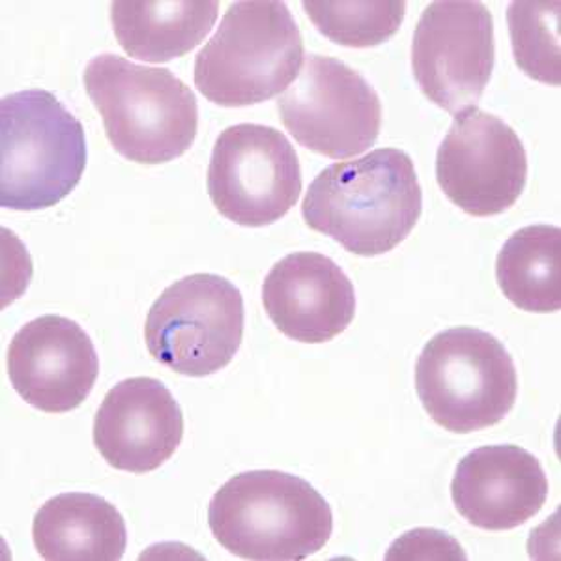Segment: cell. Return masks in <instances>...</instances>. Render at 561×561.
Returning <instances> with one entry per match:
<instances>
[{"mask_svg":"<svg viewBox=\"0 0 561 561\" xmlns=\"http://www.w3.org/2000/svg\"><path fill=\"white\" fill-rule=\"evenodd\" d=\"M301 60L304 38L285 2H232L195 58V84L208 102L249 107L285 92Z\"/></svg>","mask_w":561,"mask_h":561,"instance_id":"obj_4","label":"cell"},{"mask_svg":"<svg viewBox=\"0 0 561 561\" xmlns=\"http://www.w3.org/2000/svg\"><path fill=\"white\" fill-rule=\"evenodd\" d=\"M243 298L229 279L193 274L167 287L145 324L150 356L184 377L224 369L242 345Z\"/></svg>","mask_w":561,"mask_h":561,"instance_id":"obj_7","label":"cell"},{"mask_svg":"<svg viewBox=\"0 0 561 561\" xmlns=\"http://www.w3.org/2000/svg\"><path fill=\"white\" fill-rule=\"evenodd\" d=\"M423 193L409 153L378 148L325 167L311 182L301 216L311 229L359 256H378L407 240L420 221Z\"/></svg>","mask_w":561,"mask_h":561,"instance_id":"obj_1","label":"cell"},{"mask_svg":"<svg viewBox=\"0 0 561 561\" xmlns=\"http://www.w3.org/2000/svg\"><path fill=\"white\" fill-rule=\"evenodd\" d=\"M219 4L208 0L113 2L111 23L129 57L163 65L192 53L216 25Z\"/></svg>","mask_w":561,"mask_h":561,"instance_id":"obj_17","label":"cell"},{"mask_svg":"<svg viewBox=\"0 0 561 561\" xmlns=\"http://www.w3.org/2000/svg\"><path fill=\"white\" fill-rule=\"evenodd\" d=\"M496 280L505 298L523 311H560V227L529 225L517 230L497 253Z\"/></svg>","mask_w":561,"mask_h":561,"instance_id":"obj_18","label":"cell"},{"mask_svg":"<svg viewBox=\"0 0 561 561\" xmlns=\"http://www.w3.org/2000/svg\"><path fill=\"white\" fill-rule=\"evenodd\" d=\"M307 18L322 36L345 47H375L396 36L407 2H304Z\"/></svg>","mask_w":561,"mask_h":561,"instance_id":"obj_20","label":"cell"},{"mask_svg":"<svg viewBox=\"0 0 561 561\" xmlns=\"http://www.w3.org/2000/svg\"><path fill=\"white\" fill-rule=\"evenodd\" d=\"M211 536L242 560L300 561L333 531L332 507L306 479L279 470L230 478L208 507Z\"/></svg>","mask_w":561,"mask_h":561,"instance_id":"obj_2","label":"cell"},{"mask_svg":"<svg viewBox=\"0 0 561 561\" xmlns=\"http://www.w3.org/2000/svg\"><path fill=\"white\" fill-rule=\"evenodd\" d=\"M423 409L449 433L492 427L517 401L515 362L491 333L459 325L436 333L415 364Z\"/></svg>","mask_w":561,"mask_h":561,"instance_id":"obj_6","label":"cell"},{"mask_svg":"<svg viewBox=\"0 0 561 561\" xmlns=\"http://www.w3.org/2000/svg\"><path fill=\"white\" fill-rule=\"evenodd\" d=\"M84 89L107 139L126 160L161 165L184 156L197 137V98L165 68L103 53L87 65Z\"/></svg>","mask_w":561,"mask_h":561,"instance_id":"obj_3","label":"cell"},{"mask_svg":"<svg viewBox=\"0 0 561 561\" xmlns=\"http://www.w3.org/2000/svg\"><path fill=\"white\" fill-rule=\"evenodd\" d=\"M100 373L96 348L83 328L58 314L23 325L8 348V375L21 399L47 414L79 409Z\"/></svg>","mask_w":561,"mask_h":561,"instance_id":"obj_12","label":"cell"},{"mask_svg":"<svg viewBox=\"0 0 561 561\" xmlns=\"http://www.w3.org/2000/svg\"><path fill=\"white\" fill-rule=\"evenodd\" d=\"M300 192V161L279 129L237 124L217 137L208 195L232 224L255 229L275 224L293 210Z\"/></svg>","mask_w":561,"mask_h":561,"instance_id":"obj_9","label":"cell"},{"mask_svg":"<svg viewBox=\"0 0 561 561\" xmlns=\"http://www.w3.org/2000/svg\"><path fill=\"white\" fill-rule=\"evenodd\" d=\"M262 304L280 333L309 345L337 337L356 314L348 275L330 256L313 251L287 255L270 270Z\"/></svg>","mask_w":561,"mask_h":561,"instance_id":"obj_14","label":"cell"},{"mask_svg":"<svg viewBox=\"0 0 561 561\" xmlns=\"http://www.w3.org/2000/svg\"><path fill=\"white\" fill-rule=\"evenodd\" d=\"M436 180L468 216L504 214L528 180L523 140L497 116L473 107L455 116L436 153Z\"/></svg>","mask_w":561,"mask_h":561,"instance_id":"obj_11","label":"cell"},{"mask_svg":"<svg viewBox=\"0 0 561 561\" xmlns=\"http://www.w3.org/2000/svg\"><path fill=\"white\" fill-rule=\"evenodd\" d=\"M33 541L47 561H118L128 547V529L105 497L65 492L39 507Z\"/></svg>","mask_w":561,"mask_h":561,"instance_id":"obj_16","label":"cell"},{"mask_svg":"<svg viewBox=\"0 0 561 561\" xmlns=\"http://www.w3.org/2000/svg\"><path fill=\"white\" fill-rule=\"evenodd\" d=\"M421 92L454 116L478 107L494 70V21L483 2L438 0L421 13L412 42Z\"/></svg>","mask_w":561,"mask_h":561,"instance_id":"obj_10","label":"cell"},{"mask_svg":"<svg viewBox=\"0 0 561 561\" xmlns=\"http://www.w3.org/2000/svg\"><path fill=\"white\" fill-rule=\"evenodd\" d=\"M92 438L116 470L153 472L182 444L184 414L165 383L150 377L128 378L108 389L94 417Z\"/></svg>","mask_w":561,"mask_h":561,"instance_id":"obj_13","label":"cell"},{"mask_svg":"<svg viewBox=\"0 0 561 561\" xmlns=\"http://www.w3.org/2000/svg\"><path fill=\"white\" fill-rule=\"evenodd\" d=\"M280 121L301 147L348 160L377 142L382 103L362 73L337 58L309 55L277 100Z\"/></svg>","mask_w":561,"mask_h":561,"instance_id":"obj_8","label":"cell"},{"mask_svg":"<svg viewBox=\"0 0 561 561\" xmlns=\"http://www.w3.org/2000/svg\"><path fill=\"white\" fill-rule=\"evenodd\" d=\"M549 496L541 462L520 446L473 449L460 460L451 497L460 515L481 529L505 531L536 517Z\"/></svg>","mask_w":561,"mask_h":561,"instance_id":"obj_15","label":"cell"},{"mask_svg":"<svg viewBox=\"0 0 561 561\" xmlns=\"http://www.w3.org/2000/svg\"><path fill=\"white\" fill-rule=\"evenodd\" d=\"M560 2H511V45L518 68L539 83L560 87Z\"/></svg>","mask_w":561,"mask_h":561,"instance_id":"obj_19","label":"cell"},{"mask_svg":"<svg viewBox=\"0 0 561 561\" xmlns=\"http://www.w3.org/2000/svg\"><path fill=\"white\" fill-rule=\"evenodd\" d=\"M0 145V206L8 210L57 206L87 167L83 124L47 90L2 98Z\"/></svg>","mask_w":561,"mask_h":561,"instance_id":"obj_5","label":"cell"}]
</instances>
